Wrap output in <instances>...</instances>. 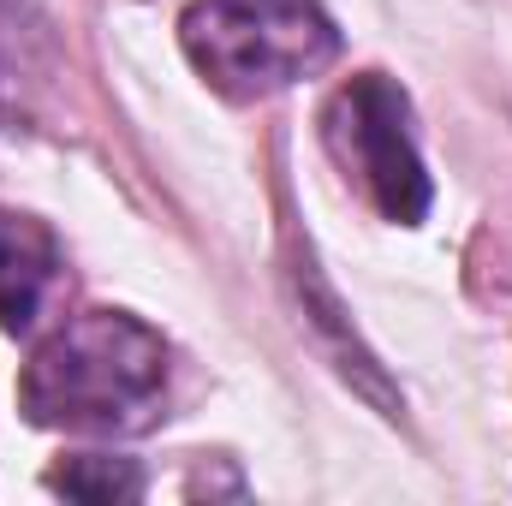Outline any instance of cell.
<instances>
[{"mask_svg": "<svg viewBox=\"0 0 512 506\" xmlns=\"http://www.w3.org/2000/svg\"><path fill=\"white\" fill-rule=\"evenodd\" d=\"M286 286H292V304H298V322L316 334V346H322V358L340 370V376L352 381L382 417H399L405 411V393L387 381L382 358L364 346V334H358V322H352V310L340 304V292L328 286V274H322V262L310 256V245L298 239V233H286Z\"/></svg>", "mask_w": 512, "mask_h": 506, "instance_id": "4", "label": "cell"}, {"mask_svg": "<svg viewBox=\"0 0 512 506\" xmlns=\"http://www.w3.org/2000/svg\"><path fill=\"white\" fill-rule=\"evenodd\" d=\"M167 340L131 310H84L60 322L18 376V411L36 429L131 435L167 405Z\"/></svg>", "mask_w": 512, "mask_h": 506, "instance_id": "1", "label": "cell"}, {"mask_svg": "<svg viewBox=\"0 0 512 506\" xmlns=\"http://www.w3.org/2000/svg\"><path fill=\"white\" fill-rule=\"evenodd\" d=\"M179 48L209 90L256 102L328 72L340 60V24L322 0H191Z\"/></svg>", "mask_w": 512, "mask_h": 506, "instance_id": "2", "label": "cell"}, {"mask_svg": "<svg viewBox=\"0 0 512 506\" xmlns=\"http://www.w3.org/2000/svg\"><path fill=\"white\" fill-rule=\"evenodd\" d=\"M60 280H66V251L54 227L24 209H0V328L30 334Z\"/></svg>", "mask_w": 512, "mask_h": 506, "instance_id": "6", "label": "cell"}, {"mask_svg": "<svg viewBox=\"0 0 512 506\" xmlns=\"http://www.w3.org/2000/svg\"><path fill=\"white\" fill-rule=\"evenodd\" d=\"M66 78V48L42 0H0V120H36Z\"/></svg>", "mask_w": 512, "mask_h": 506, "instance_id": "5", "label": "cell"}, {"mask_svg": "<svg viewBox=\"0 0 512 506\" xmlns=\"http://www.w3.org/2000/svg\"><path fill=\"white\" fill-rule=\"evenodd\" d=\"M322 149L382 221L417 227L429 215L435 185H429V161H423V143H417L411 96L387 72H358L328 96Z\"/></svg>", "mask_w": 512, "mask_h": 506, "instance_id": "3", "label": "cell"}, {"mask_svg": "<svg viewBox=\"0 0 512 506\" xmlns=\"http://www.w3.org/2000/svg\"><path fill=\"white\" fill-rule=\"evenodd\" d=\"M48 489L72 495V501H137L143 495V471L131 459H108V453H78L66 465L48 471Z\"/></svg>", "mask_w": 512, "mask_h": 506, "instance_id": "7", "label": "cell"}]
</instances>
